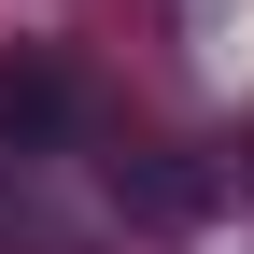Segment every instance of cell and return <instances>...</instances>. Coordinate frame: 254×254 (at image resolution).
<instances>
[{
  "mask_svg": "<svg viewBox=\"0 0 254 254\" xmlns=\"http://www.w3.org/2000/svg\"><path fill=\"white\" fill-rule=\"evenodd\" d=\"M71 113H85V85L57 57H0V170H43L71 141Z\"/></svg>",
  "mask_w": 254,
  "mask_h": 254,
  "instance_id": "cell-1",
  "label": "cell"
},
{
  "mask_svg": "<svg viewBox=\"0 0 254 254\" xmlns=\"http://www.w3.org/2000/svg\"><path fill=\"white\" fill-rule=\"evenodd\" d=\"M240 198H254V127H240Z\"/></svg>",
  "mask_w": 254,
  "mask_h": 254,
  "instance_id": "cell-2",
  "label": "cell"
}]
</instances>
